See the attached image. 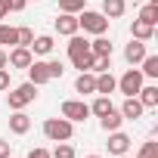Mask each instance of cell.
Masks as SVG:
<instances>
[{"mask_svg":"<svg viewBox=\"0 0 158 158\" xmlns=\"http://www.w3.org/2000/svg\"><path fill=\"white\" fill-rule=\"evenodd\" d=\"M47 71H50V81H53V77H62V71H65V65H62L59 59H50V62H47Z\"/></svg>","mask_w":158,"mask_h":158,"instance_id":"obj_31","label":"cell"},{"mask_svg":"<svg viewBox=\"0 0 158 158\" xmlns=\"http://www.w3.org/2000/svg\"><path fill=\"white\" fill-rule=\"evenodd\" d=\"M77 28H84L90 34H106L109 31V19L102 13H93V10H81V16H77Z\"/></svg>","mask_w":158,"mask_h":158,"instance_id":"obj_2","label":"cell"},{"mask_svg":"<svg viewBox=\"0 0 158 158\" xmlns=\"http://www.w3.org/2000/svg\"><path fill=\"white\" fill-rule=\"evenodd\" d=\"M139 87H143V71H136V68H127V71L118 77V90H121L124 96H136Z\"/></svg>","mask_w":158,"mask_h":158,"instance_id":"obj_4","label":"cell"},{"mask_svg":"<svg viewBox=\"0 0 158 158\" xmlns=\"http://www.w3.org/2000/svg\"><path fill=\"white\" fill-rule=\"evenodd\" d=\"M115 87H118V81L112 77V71H99V74H96V93H99V96L115 93Z\"/></svg>","mask_w":158,"mask_h":158,"instance_id":"obj_13","label":"cell"},{"mask_svg":"<svg viewBox=\"0 0 158 158\" xmlns=\"http://www.w3.org/2000/svg\"><path fill=\"white\" fill-rule=\"evenodd\" d=\"M143 56H146V40H130V44L124 47V59H127L130 65H139Z\"/></svg>","mask_w":158,"mask_h":158,"instance_id":"obj_10","label":"cell"},{"mask_svg":"<svg viewBox=\"0 0 158 158\" xmlns=\"http://www.w3.org/2000/svg\"><path fill=\"white\" fill-rule=\"evenodd\" d=\"M90 53L93 56H112V44L102 34H96V40H90Z\"/></svg>","mask_w":158,"mask_h":158,"instance_id":"obj_22","label":"cell"},{"mask_svg":"<svg viewBox=\"0 0 158 158\" xmlns=\"http://www.w3.org/2000/svg\"><path fill=\"white\" fill-rule=\"evenodd\" d=\"M71 133H74V124L68 118H47L44 121V136L53 143H68Z\"/></svg>","mask_w":158,"mask_h":158,"instance_id":"obj_1","label":"cell"},{"mask_svg":"<svg viewBox=\"0 0 158 158\" xmlns=\"http://www.w3.org/2000/svg\"><path fill=\"white\" fill-rule=\"evenodd\" d=\"M136 99L143 102V109H155L158 106V87H139V93H136Z\"/></svg>","mask_w":158,"mask_h":158,"instance_id":"obj_18","label":"cell"},{"mask_svg":"<svg viewBox=\"0 0 158 158\" xmlns=\"http://www.w3.org/2000/svg\"><path fill=\"white\" fill-rule=\"evenodd\" d=\"M10 16V6H6V0H0V19H6Z\"/></svg>","mask_w":158,"mask_h":158,"instance_id":"obj_37","label":"cell"},{"mask_svg":"<svg viewBox=\"0 0 158 158\" xmlns=\"http://www.w3.org/2000/svg\"><path fill=\"white\" fill-rule=\"evenodd\" d=\"M112 68V56H93V68L90 71H109Z\"/></svg>","mask_w":158,"mask_h":158,"instance_id":"obj_30","label":"cell"},{"mask_svg":"<svg viewBox=\"0 0 158 158\" xmlns=\"http://www.w3.org/2000/svg\"><path fill=\"white\" fill-rule=\"evenodd\" d=\"M31 40H34V31L31 28H19V47H31Z\"/></svg>","mask_w":158,"mask_h":158,"instance_id":"obj_32","label":"cell"},{"mask_svg":"<svg viewBox=\"0 0 158 158\" xmlns=\"http://www.w3.org/2000/svg\"><path fill=\"white\" fill-rule=\"evenodd\" d=\"M34 96H37V87H34L31 81H25V84H19V87L6 96V106H10L13 112H19V109H25L28 102H34Z\"/></svg>","mask_w":158,"mask_h":158,"instance_id":"obj_3","label":"cell"},{"mask_svg":"<svg viewBox=\"0 0 158 158\" xmlns=\"http://www.w3.org/2000/svg\"><path fill=\"white\" fill-rule=\"evenodd\" d=\"M124 10H127L124 0H102V16H106V19H121Z\"/></svg>","mask_w":158,"mask_h":158,"instance_id":"obj_16","label":"cell"},{"mask_svg":"<svg viewBox=\"0 0 158 158\" xmlns=\"http://www.w3.org/2000/svg\"><path fill=\"white\" fill-rule=\"evenodd\" d=\"M31 62H34V53L28 47H13L6 53V68H28Z\"/></svg>","mask_w":158,"mask_h":158,"instance_id":"obj_6","label":"cell"},{"mask_svg":"<svg viewBox=\"0 0 158 158\" xmlns=\"http://www.w3.org/2000/svg\"><path fill=\"white\" fill-rule=\"evenodd\" d=\"M28 158H50V152H47V149H31Z\"/></svg>","mask_w":158,"mask_h":158,"instance_id":"obj_36","label":"cell"},{"mask_svg":"<svg viewBox=\"0 0 158 158\" xmlns=\"http://www.w3.org/2000/svg\"><path fill=\"white\" fill-rule=\"evenodd\" d=\"M87 50H90V40H84L81 34H71V40H68V59L81 56V53H87Z\"/></svg>","mask_w":158,"mask_h":158,"instance_id":"obj_20","label":"cell"},{"mask_svg":"<svg viewBox=\"0 0 158 158\" xmlns=\"http://www.w3.org/2000/svg\"><path fill=\"white\" fill-rule=\"evenodd\" d=\"M87 115H90V106L81 102V99H65L62 102V118H68L71 124L74 121H87Z\"/></svg>","mask_w":158,"mask_h":158,"instance_id":"obj_5","label":"cell"},{"mask_svg":"<svg viewBox=\"0 0 158 158\" xmlns=\"http://www.w3.org/2000/svg\"><path fill=\"white\" fill-rule=\"evenodd\" d=\"M127 149H130V136L121 133V130H112V136H109V152L118 158V155H127Z\"/></svg>","mask_w":158,"mask_h":158,"instance_id":"obj_7","label":"cell"},{"mask_svg":"<svg viewBox=\"0 0 158 158\" xmlns=\"http://www.w3.org/2000/svg\"><path fill=\"white\" fill-rule=\"evenodd\" d=\"M71 65H74V68H81V71H90V68H93V53L87 50V53H81V56H74Z\"/></svg>","mask_w":158,"mask_h":158,"instance_id":"obj_26","label":"cell"},{"mask_svg":"<svg viewBox=\"0 0 158 158\" xmlns=\"http://www.w3.org/2000/svg\"><path fill=\"white\" fill-rule=\"evenodd\" d=\"M56 31L65 34V37L77 34V16H74V13H62V16L56 19Z\"/></svg>","mask_w":158,"mask_h":158,"instance_id":"obj_9","label":"cell"},{"mask_svg":"<svg viewBox=\"0 0 158 158\" xmlns=\"http://www.w3.org/2000/svg\"><path fill=\"white\" fill-rule=\"evenodd\" d=\"M0 47H19V28H10L0 22Z\"/></svg>","mask_w":158,"mask_h":158,"instance_id":"obj_19","label":"cell"},{"mask_svg":"<svg viewBox=\"0 0 158 158\" xmlns=\"http://www.w3.org/2000/svg\"><path fill=\"white\" fill-rule=\"evenodd\" d=\"M130 34H133V40H152V34H155V25H146V22H133V28H130Z\"/></svg>","mask_w":158,"mask_h":158,"instance_id":"obj_21","label":"cell"},{"mask_svg":"<svg viewBox=\"0 0 158 158\" xmlns=\"http://www.w3.org/2000/svg\"><path fill=\"white\" fill-rule=\"evenodd\" d=\"M28 81H31L34 87H40V84H47V81H50L47 62H31V65H28Z\"/></svg>","mask_w":158,"mask_h":158,"instance_id":"obj_11","label":"cell"},{"mask_svg":"<svg viewBox=\"0 0 158 158\" xmlns=\"http://www.w3.org/2000/svg\"><path fill=\"white\" fill-rule=\"evenodd\" d=\"M10 130L16 133V136H22V133H28L31 130V118L19 109V112H13V118H10Z\"/></svg>","mask_w":158,"mask_h":158,"instance_id":"obj_12","label":"cell"},{"mask_svg":"<svg viewBox=\"0 0 158 158\" xmlns=\"http://www.w3.org/2000/svg\"><path fill=\"white\" fill-rule=\"evenodd\" d=\"M0 68H6V50L0 47Z\"/></svg>","mask_w":158,"mask_h":158,"instance_id":"obj_38","label":"cell"},{"mask_svg":"<svg viewBox=\"0 0 158 158\" xmlns=\"http://www.w3.org/2000/svg\"><path fill=\"white\" fill-rule=\"evenodd\" d=\"M118 158H130V155H118Z\"/></svg>","mask_w":158,"mask_h":158,"instance_id":"obj_40","label":"cell"},{"mask_svg":"<svg viewBox=\"0 0 158 158\" xmlns=\"http://www.w3.org/2000/svg\"><path fill=\"white\" fill-rule=\"evenodd\" d=\"M25 3H28V0H6L10 13H22V10H25Z\"/></svg>","mask_w":158,"mask_h":158,"instance_id":"obj_33","label":"cell"},{"mask_svg":"<svg viewBox=\"0 0 158 158\" xmlns=\"http://www.w3.org/2000/svg\"><path fill=\"white\" fill-rule=\"evenodd\" d=\"M34 56H47V53H53V37L50 34H40V37H34L31 40V47H28Z\"/></svg>","mask_w":158,"mask_h":158,"instance_id":"obj_17","label":"cell"},{"mask_svg":"<svg viewBox=\"0 0 158 158\" xmlns=\"http://www.w3.org/2000/svg\"><path fill=\"white\" fill-rule=\"evenodd\" d=\"M143 77H158V56H143Z\"/></svg>","mask_w":158,"mask_h":158,"instance_id":"obj_25","label":"cell"},{"mask_svg":"<svg viewBox=\"0 0 158 158\" xmlns=\"http://www.w3.org/2000/svg\"><path fill=\"white\" fill-rule=\"evenodd\" d=\"M136 3H149V0H136Z\"/></svg>","mask_w":158,"mask_h":158,"instance_id":"obj_39","label":"cell"},{"mask_svg":"<svg viewBox=\"0 0 158 158\" xmlns=\"http://www.w3.org/2000/svg\"><path fill=\"white\" fill-rule=\"evenodd\" d=\"M87 158H99V155H87Z\"/></svg>","mask_w":158,"mask_h":158,"instance_id":"obj_41","label":"cell"},{"mask_svg":"<svg viewBox=\"0 0 158 158\" xmlns=\"http://www.w3.org/2000/svg\"><path fill=\"white\" fill-rule=\"evenodd\" d=\"M74 90L77 93H96V74L93 71H81L74 81Z\"/></svg>","mask_w":158,"mask_h":158,"instance_id":"obj_14","label":"cell"},{"mask_svg":"<svg viewBox=\"0 0 158 158\" xmlns=\"http://www.w3.org/2000/svg\"><path fill=\"white\" fill-rule=\"evenodd\" d=\"M139 22L155 25V22H158V3H143V10H139Z\"/></svg>","mask_w":158,"mask_h":158,"instance_id":"obj_23","label":"cell"},{"mask_svg":"<svg viewBox=\"0 0 158 158\" xmlns=\"http://www.w3.org/2000/svg\"><path fill=\"white\" fill-rule=\"evenodd\" d=\"M112 109H115V106H112V99H109V96H96V102L90 106V112H93L96 118H102V115H109Z\"/></svg>","mask_w":158,"mask_h":158,"instance_id":"obj_24","label":"cell"},{"mask_svg":"<svg viewBox=\"0 0 158 158\" xmlns=\"http://www.w3.org/2000/svg\"><path fill=\"white\" fill-rule=\"evenodd\" d=\"M143 112H146V109H143V102H139L136 96H127L124 106H121V118H124V121H136V118H143Z\"/></svg>","mask_w":158,"mask_h":158,"instance_id":"obj_8","label":"cell"},{"mask_svg":"<svg viewBox=\"0 0 158 158\" xmlns=\"http://www.w3.org/2000/svg\"><path fill=\"white\" fill-rule=\"evenodd\" d=\"M121 124H124V118H121V112H118V109H112L109 115H102V118H99V127H102L106 133H112V130H121Z\"/></svg>","mask_w":158,"mask_h":158,"instance_id":"obj_15","label":"cell"},{"mask_svg":"<svg viewBox=\"0 0 158 158\" xmlns=\"http://www.w3.org/2000/svg\"><path fill=\"white\" fill-rule=\"evenodd\" d=\"M10 152H13V143L0 139V158H10Z\"/></svg>","mask_w":158,"mask_h":158,"instance_id":"obj_35","label":"cell"},{"mask_svg":"<svg viewBox=\"0 0 158 158\" xmlns=\"http://www.w3.org/2000/svg\"><path fill=\"white\" fill-rule=\"evenodd\" d=\"M87 6V0H59V10L62 13H81Z\"/></svg>","mask_w":158,"mask_h":158,"instance_id":"obj_27","label":"cell"},{"mask_svg":"<svg viewBox=\"0 0 158 158\" xmlns=\"http://www.w3.org/2000/svg\"><path fill=\"white\" fill-rule=\"evenodd\" d=\"M50 158H74V146H68V143H59V146L50 152Z\"/></svg>","mask_w":158,"mask_h":158,"instance_id":"obj_28","label":"cell"},{"mask_svg":"<svg viewBox=\"0 0 158 158\" xmlns=\"http://www.w3.org/2000/svg\"><path fill=\"white\" fill-rule=\"evenodd\" d=\"M0 90H10V68H0Z\"/></svg>","mask_w":158,"mask_h":158,"instance_id":"obj_34","label":"cell"},{"mask_svg":"<svg viewBox=\"0 0 158 158\" xmlns=\"http://www.w3.org/2000/svg\"><path fill=\"white\" fill-rule=\"evenodd\" d=\"M136 158H158V143H143Z\"/></svg>","mask_w":158,"mask_h":158,"instance_id":"obj_29","label":"cell"}]
</instances>
